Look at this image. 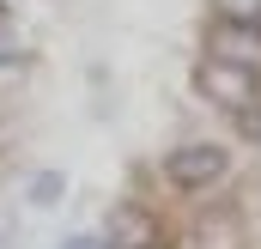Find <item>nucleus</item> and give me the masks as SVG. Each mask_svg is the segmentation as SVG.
<instances>
[{
    "label": "nucleus",
    "instance_id": "f257e3e1",
    "mask_svg": "<svg viewBox=\"0 0 261 249\" xmlns=\"http://www.w3.org/2000/svg\"><path fill=\"white\" fill-rule=\"evenodd\" d=\"M195 85H200V97L225 104L231 116H243V110H255V104H261V73L231 67V61H213V55L195 67Z\"/></svg>",
    "mask_w": 261,
    "mask_h": 249
},
{
    "label": "nucleus",
    "instance_id": "f03ea898",
    "mask_svg": "<svg viewBox=\"0 0 261 249\" xmlns=\"http://www.w3.org/2000/svg\"><path fill=\"white\" fill-rule=\"evenodd\" d=\"M225 170H231V152L225 146H213V140H189V146H176L170 152V164H164V177L176 188H213V183H225Z\"/></svg>",
    "mask_w": 261,
    "mask_h": 249
},
{
    "label": "nucleus",
    "instance_id": "7ed1b4c3",
    "mask_svg": "<svg viewBox=\"0 0 261 249\" xmlns=\"http://www.w3.org/2000/svg\"><path fill=\"white\" fill-rule=\"evenodd\" d=\"M206 55L261 73V18H219V24L206 31Z\"/></svg>",
    "mask_w": 261,
    "mask_h": 249
},
{
    "label": "nucleus",
    "instance_id": "20e7f679",
    "mask_svg": "<svg viewBox=\"0 0 261 249\" xmlns=\"http://www.w3.org/2000/svg\"><path fill=\"white\" fill-rule=\"evenodd\" d=\"M110 249H158V213H146L140 201L110 207Z\"/></svg>",
    "mask_w": 261,
    "mask_h": 249
},
{
    "label": "nucleus",
    "instance_id": "39448f33",
    "mask_svg": "<svg viewBox=\"0 0 261 249\" xmlns=\"http://www.w3.org/2000/svg\"><path fill=\"white\" fill-rule=\"evenodd\" d=\"M61 194H67V177H61V170H37L31 188H24L31 207H61Z\"/></svg>",
    "mask_w": 261,
    "mask_h": 249
},
{
    "label": "nucleus",
    "instance_id": "423d86ee",
    "mask_svg": "<svg viewBox=\"0 0 261 249\" xmlns=\"http://www.w3.org/2000/svg\"><path fill=\"white\" fill-rule=\"evenodd\" d=\"M61 249H110V237H103V231H73Z\"/></svg>",
    "mask_w": 261,
    "mask_h": 249
},
{
    "label": "nucleus",
    "instance_id": "0eeeda50",
    "mask_svg": "<svg viewBox=\"0 0 261 249\" xmlns=\"http://www.w3.org/2000/svg\"><path fill=\"white\" fill-rule=\"evenodd\" d=\"M0 55H12V12H6V0H0Z\"/></svg>",
    "mask_w": 261,
    "mask_h": 249
},
{
    "label": "nucleus",
    "instance_id": "6e6552de",
    "mask_svg": "<svg viewBox=\"0 0 261 249\" xmlns=\"http://www.w3.org/2000/svg\"><path fill=\"white\" fill-rule=\"evenodd\" d=\"M237 122H243V134H249V140H261V104H255V110H243Z\"/></svg>",
    "mask_w": 261,
    "mask_h": 249
}]
</instances>
